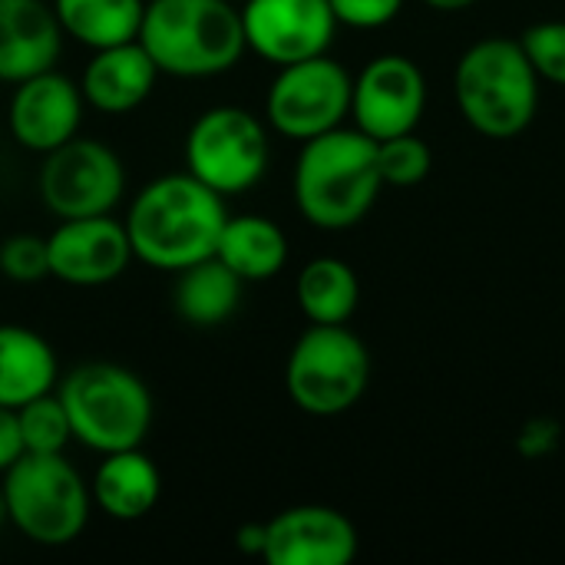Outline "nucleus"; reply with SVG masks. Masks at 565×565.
<instances>
[{
  "label": "nucleus",
  "instance_id": "1",
  "mask_svg": "<svg viewBox=\"0 0 565 565\" xmlns=\"http://www.w3.org/2000/svg\"><path fill=\"white\" fill-rule=\"evenodd\" d=\"M225 218V195L199 182L192 172H166L132 195L122 225L132 258L146 268L175 275L215 255Z\"/></svg>",
  "mask_w": 565,
  "mask_h": 565
},
{
  "label": "nucleus",
  "instance_id": "2",
  "mask_svg": "<svg viewBox=\"0 0 565 565\" xmlns=\"http://www.w3.org/2000/svg\"><path fill=\"white\" fill-rule=\"evenodd\" d=\"M377 142L354 129H331L301 142L291 192L308 225L321 232L354 228L381 195Z\"/></svg>",
  "mask_w": 565,
  "mask_h": 565
},
{
  "label": "nucleus",
  "instance_id": "3",
  "mask_svg": "<svg viewBox=\"0 0 565 565\" xmlns=\"http://www.w3.org/2000/svg\"><path fill=\"white\" fill-rule=\"evenodd\" d=\"M159 73L175 79H212L245 56V30L232 0H146L136 36Z\"/></svg>",
  "mask_w": 565,
  "mask_h": 565
},
{
  "label": "nucleus",
  "instance_id": "4",
  "mask_svg": "<svg viewBox=\"0 0 565 565\" xmlns=\"http://www.w3.org/2000/svg\"><path fill=\"white\" fill-rule=\"evenodd\" d=\"M56 397L66 407L73 440L93 454H116L142 447L156 401L149 384L116 361H83L60 374Z\"/></svg>",
  "mask_w": 565,
  "mask_h": 565
},
{
  "label": "nucleus",
  "instance_id": "5",
  "mask_svg": "<svg viewBox=\"0 0 565 565\" xmlns=\"http://www.w3.org/2000/svg\"><path fill=\"white\" fill-rule=\"evenodd\" d=\"M10 526L33 546H73L93 516L89 480L63 454H23L0 477Z\"/></svg>",
  "mask_w": 565,
  "mask_h": 565
},
{
  "label": "nucleus",
  "instance_id": "6",
  "mask_svg": "<svg viewBox=\"0 0 565 565\" xmlns=\"http://www.w3.org/2000/svg\"><path fill=\"white\" fill-rule=\"evenodd\" d=\"M454 93L467 122L490 136H520L540 106V76L523 46L507 36L473 43L454 73Z\"/></svg>",
  "mask_w": 565,
  "mask_h": 565
},
{
  "label": "nucleus",
  "instance_id": "7",
  "mask_svg": "<svg viewBox=\"0 0 565 565\" xmlns=\"http://www.w3.org/2000/svg\"><path fill=\"white\" fill-rule=\"evenodd\" d=\"M371 354L344 324H311L285 364V387L298 411L311 417L348 414L367 391Z\"/></svg>",
  "mask_w": 565,
  "mask_h": 565
},
{
  "label": "nucleus",
  "instance_id": "8",
  "mask_svg": "<svg viewBox=\"0 0 565 565\" xmlns=\"http://www.w3.org/2000/svg\"><path fill=\"white\" fill-rule=\"evenodd\" d=\"M182 159L185 172L218 195H245L268 172V126L245 106H209L192 119L182 142Z\"/></svg>",
  "mask_w": 565,
  "mask_h": 565
},
{
  "label": "nucleus",
  "instance_id": "9",
  "mask_svg": "<svg viewBox=\"0 0 565 565\" xmlns=\"http://www.w3.org/2000/svg\"><path fill=\"white\" fill-rule=\"evenodd\" d=\"M36 195L53 218L109 215L126 195V166L113 146L93 136H73L43 156Z\"/></svg>",
  "mask_w": 565,
  "mask_h": 565
},
{
  "label": "nucleus",
  "instance_id": "10",
  "mask_svg": "<svg viewBox=\"0 0 565 565\" xmlns=\"http://www.w3.org/2000/svg\"><path fill=\"white\" fill-rule=\"evenodd\" d=\"M351 73L328 53L278 66L265 93V122L295 142L338 129L351 116Z\"/></svg>",
  "mask_w": 565,
  "mask_h": 565
},
{
  "label": "nucleus",
  "instance_id": "11",
  "mask_svg": "<svg viewBox=\"0 0 565 565\" xmlns=\"http://www.w3.org/2000/svg\"><path fill=\"white\" fill-rule=\"evenodd\" d=\"M245 46L271 66H288L328 53L338 17L328 0H245Z\"/></svg>",
  "mask_w": 565,
  "mask_h": 565
},
{
  "label": "nucleus",
  "instance_id": "12",
  "mask_svg": "<svg viewBox=\"0 0 565 565\" xmlns=\"http://www.w3.org/2000/svg\"><path fill=\"white\" fill-rule=\"evenodd\" d=\"M427 103V83L411 56L384 53L374 56L354 79L351 116L374 142L414 132Z\"/></svg>",
  "mask_w": 565,
  "mask_h": 565
},
{
  "label": "nucleus",
  "instance_id": "13",
  "mask_svg": "<svg viewBox=\"0 0 565 565\" xmlns=\"http://www.w3.org/2000/svg\"><path fill=\"white\" fill-rule=\"evenodd\" d=\"M83 116L86 99L79 93V83L50 66L13 86L7 103V132L23 152L46 156L79 136Z\"/></svg>",
  "mask_w": 565,
  "mask_h": 565
},
{
  "label": "nucleus",
  "instance_id": "14",
  "mask_svg": "<svg viewBox=\"0 0 565 565\" xmlns=\"http://www.w3.org/2000/svg\"><path fill=\"white\" fill-rule=\"evenodd\" d=\"M50 278L70 288H103L126 275L132 245L126 225L109 215L63 218L46 235Z\"/></svg>",
  "mask_w": 565,
  "mask_h": 565
},
{
  "label": "nucleus",
  "instance_id": "15",
  "mask_svg": "<svg viewBox=\"0 0 565 565\" xmlns=\"http://www.w3.org/2000/svg\"><path fill=\"white\" fill-rule=\"evenodd\" d=\"M358 556L354 523L321 503L288 507L265 523V553L268 565H348Z\"/></svg>",
  "mask_w": 565,
  "mask_h": 565
},
{
  "label": "nucleus",
  "instance_id": "16",
  "mask_svg": "<svg viewBox=\"0 0 565 565\" xmlns=\"http://www.w3.org/2000/svg\"><path fill=\"white\" fill-rule=\"evenodd\" d=\"M159 66L146 53L139 40H126L116 46L93 50L79 73V93L89 109L103 116L136 113L159 83Z\"/></svg>",
  "mask_w": 565,
  "mask_h": 565
},
{
  "label": "nucleus",
  "instance_id": "17",
  "mask_svg": "<svg viewBox=\"0 0 565 565\" xmlns=\"http://www.w3.org/2000/svg\"><path fill=\"white\" fill-rule=\"evenodd\" d=\"M63 30L46 0H0V83L17 86L56 66Z\"/></svg>",
  "mask_w": 565,
  "mask_h": 565
},
{
  "label": "nucleus",
  "instance_id": "18",
  "mask_svg": "<svg viewBox=\"0 0 565 565\" xmlns=\"http://www.w3.org/2000/svg\"><path fill=\"white\" fill-rule=\"evenodd\" d=\"M89 497L99 513H106L116 523H136L146 520L159 497H162V473L142 447L103 454V460L93 470Z\"/></svg>",
  "mask_w": 565,
  "mask_h": 565
},
{
  "label": "nucleus",
  "instance_id": "19",
  "mask_svg": "<svg viewBox=\"0 0 565 565\" xmlns=\"http://www.w3.org/2000/svg\"><path fill=\"white\" fill-rule=\"evenodd\" d=\"M56 384L60 358L53 344L26 324H0V407L20 411Z\"/></svg>",
  "mask_w": 565,
  "mask_h": 565
},
{
  "label": "nucleus",
  "instance_id": "20",
  "mask_svg": "<svg viewBox=\"0 0 565 565\" xmlns=\"http://www.w3.org/2000/svg\"><path fill=\"white\" fill-rule=\"evenodd\" d=\"M215 258H222L245 285L271 281L288 262V235L268 215H228L215 245Z\"/></svg>",
  "mask_w": 565,
  "mask_h": 565
},
{
  "label": "nucleus",
  "instance_id": "21",
  "mask_svg": "<svg viewBox=\"0 0 565 565\" xmlns=\"http://www.w3.org/2000/svg\"><path fill=\"white\" fill-rule=\"evenodd\" d=\"M242 291H245V281L222 258L212 255L175 271L172 311L179 321L192 328H218L238 311Z\"/></svg>",
  "mask_w": 565,
  "mask_h": 565
},
{
  "label": "nucleus",
  "instance_id": "22",
  "mask_svg": "<svg viewBox=\"0 0 565 565\" xmlns=\"http://www.w3.org/2000/svg\"><path fill=\"white\" fill-rule=\"evenodd\" d=\"M50 7L63 36L86 50L136 40L146 13V0H50Z\"/></svg>",
  "mask_w": 565,
  "mask_h": 565
},
{
  "label": "nucleus",
  "instance_id": "23",
  "mask_svg": "<svg viewBox=\"0 0 565 565\" xmlns=\"http://www.w3.org/2000/svg\"><path fill=\"white\" fill-rule=\"evenodd\" d=\"M295 298L311 324H348L361 301L358 275L341 258H311L295 281Z\"/></svg>",
  "mask_w": 565,
  "mask_h": 565
},
{
  "label": "nucleus",
  "instance_id": "24",
  "mask_svg": "<svg viewBox=\"0 0 565 565\" xmlns=\"http://www.w3.org/2000/svg\"><path fill=\"white\" fill-rule=\"evenodd\" d=\"M20 437L26 454H63L73 444V427L66 417V407L60 404L56 391L26 401L17 411Z\"/></svg>",
  "mask_w": 565,
  "mask_h": 565
},
{
  "label": "nucleus",
  "instance_id": "25",
  "mask_svg": "<svg viewBox=\"0 0 565 565\" xmlns=\"http://www.w3.org/2000/svg\"><path fill=\"white\" fill-rule=\"evenodd\" d=\"M430 146L414 136V132H404V136H391V139H381L377 142V169H381V179L387 185H417L427 179L430 172Z\"/></svg>",
  "mask_w": 565,
  "mask_h": 565
},
{
  "label": "nucleus",
  "instance_id": "26",
  "mask_svg": "<svg viewBox=\"0 0 565 565\" xmlns=\"http://www.w3.org/2000/svg\"><path fill=\"white\" fill-rule=\"evenodd\" d=\"M0 278L10 285H40L50 278L46 238L33 232H17L0 242Z\"/></svg>",
  "mask_w": 565,
  "mask_h": 565
},
{
  "label": "nucleus",
  "instance_id": "27",
  "mask_svg": "<svg viewBox=\"0 0 565 565\" xmlns=\"http://www.w3.org/2000/svg\"><path fill=\"white\" fill-rule=\"evenodd\" d=\"M526 60L533 63L540 79L565 86V20L533 23L520 40Z\"/></svg>",
  "mask_w": 565,
  "mask_h": 565
},
{
  "label": "nucleus",
  "instance_id": "28",
  "mask_svg": "<svg viewBox=\"0 0 565 565\" xmlns=\"http://www.w3.org/2000/svg\"><path fill=\"white\" fill-rule=\"evenodd\" d=\"M338 23L354 26V30H377L384 23H391L404 0H328Z\"/></svg>",
  "mask_w": 565,
  "mask_h": 565
},
{
  "label": "nucleus",
  "instance_id": "29",
  "mask_svg": "<svg viewBox=\"0 0 565 565\" xmlns=\"http://www.w3.org/2000/svg\"><path fill=\"white\" fill-rule=\"evenodd\" d=\"M23 437H20V424H17V411L0 407V477L23 457Z\"/></svg>",
  "mask_w": 565,
  "mask_h": 565
},
{
  "label": "nucleus",
  "instance_id": "30",
  "mask_svg": "<svg viewBox=\"0 0 565 565\" xmlns=\"http://www.w3.org/2000/svg\"><path fill=\"white\" fill-rule=\"evenodd\" d=\"M556 440H559V427H556L553 420H530V424L523 427L516 447H520V454H526V457H543V454H550V450L556 447Z\"/></svg>",
  "mask_w": 565,
  "mask_h": 565
},
{
  "label": "nucleus",
  "instance_id": "31",
  "mask_svg": "<svg viewBox=\"0 0 565 565\" xmlns=\"http://www.w3.org/2000/svg\"><path fill=\"white\" fill-rule=\"evenodd\" d=\"M235 550L242 556H262L265 553V523H245L235 530Z\"/></svg>",
  "mask_w": 565,
  "mask_h": 565
},
{
  "label": "nucleus",
  "instance_id": "32",
  "mask_svg": "<svg viewBox=\"0 0 565 565\" xmlns=\"http://www.w3.org/2000/svg\"><path fill=\"white\" fill-rule=\"evenodd\" d=\"M424 3H430L434 10H447V13H454V10H467V7H473L477 0H424Z\"/></svg>",
  "mask_w": 565,
  "mask_h": 565
},
{
  "label": "nucleus",
  "instance_id": "33",
  "mask_svg": "<svg viewBox=\"0 0 565 565\" xmlns=\"http://www.w3.org/2000/svg\"><path fill=\"white\" fill-rule=\"evenodd\" d=\"M7 526H10V516H7V503H3V490H0V536Z\"/></svg>",
  "mask_w": 565,
  "mask_h": 565
},
{
  "label": "nucleus",
  "instance_id": "34",
  "mask_svg": "<svg viewBox=\"0 0 565 565\" xmlns=\"http://www.w3.org/2000/svg\"><path fill=\"white\" fill-rule=\"evenodd\" d=\"M232 3H245V0H232Z\"/></svg>",
  "mask_w": 565,
  "mask_h": 565
}]
</instances>
